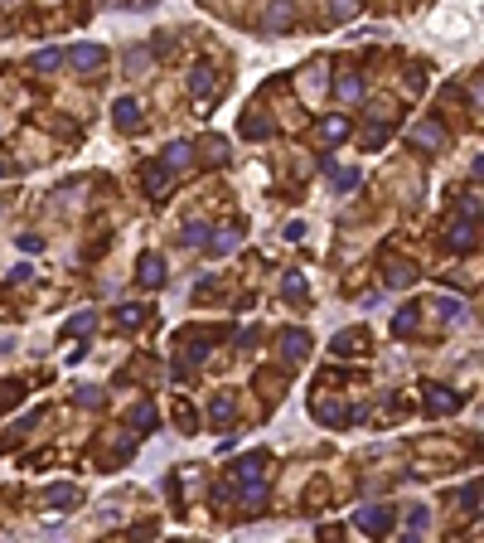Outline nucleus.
Returning a JSON list of instances; mask_svg holds the SVG:
<instances>
[{"instance_id":"obj_7","label":"nucleus","mask_w":484,"mask_h":543,"mask_svg":"<svg viewBox=\"0 0 484 543\" xmlns=\"http://www.w3.org/2000/svg\"><path fill=\"white\" fill-rule=\"evenodd\" d=\"M136 281H141V286H160V281H165V257L145 252V257H141V267H136Z\"/></svg>"},{"instance_id":"obj_25","label":"nucleus","mask_w":484,"mask_h":543,"mask_svg":"<svg viewBox=\"0 0 484 543\" xmlns=\"http://www.w3.org/2000/svg\"><path fill=\"white\" fill-rule=\"evenodd\" d=\"M431 306H436V311H441V316H446V321H451V326H460V321H465V316H470V311H465V301H431Z\"/></svg>"},{"instance_id":"obj_19","label":"nucleus","mask_w":484,"mask_h":543,"mask_svg":"<svg viewBox=\"0 0 484 543\" xmlns=\"http://www.w3.org/2000/svg\"><path fill=\"white\" fill-rule=\"evenodd\" d=\"M451 247H456V252H470V247H475V214L451 228Z\"/></svg>"},{"instance_id":"obj_44","label":"nucleus","mask_w":484,"mask_h":543,"mask_svg":"<svg viewBox=\"0 0 484 543\" xmlns=\"http://www.w3.org/2000/svg\"><path fill=\"white\" fill-rule=\"evenodd\" d=\"M5 5H15V0H5Z\"/></svg>"},{"instance_id":"obj_22","label":"nucleus","mask_w":484,"mask_h":543,"mask_svg":"<svg viewBox=\"0 0 484 543\" xmlns=\"http://www.w3.org/2000/svg\"><path fill=\"white\" fill-rule=\"evenodd\" d=\"M334 92H339L344 102H363V78H358V73H344V78L334 82Z\"/></svg>"},{"instance_id":"obj_31","label":"nucleus","mask_w":484,"mask_h":543,"mask_svg":"<svg viewBox=\"0 0 484 543\" xmlns=\"http://www.w3.org/2000/svg\"><path fill=\"white\" fill-rule=\"evenodd\" d=\"M427 524H431V510H427V505H412V510H407V529H412V534H422Z\"/></svg>"},{"instance_id":"obj_37","label":"nucleus","mask_w":484,"mask_h":543,"mask_svg":"<svg viewBox=\"0 0 484 543\" xmlns=\"http://www.w3.org/2000/svg\"><path fill=\"white\" fill-rule=\"evenodd\" d=\"M387 127H392V122H383V117H378L373 127L363 131V146H368V151H373V146H383V136H387Z\"/></svg>"},{"instance_id":"obj_5","label":"nucleus","mask_w":484,"mask_h":543,"mask_svg":"<svg viewBox=\"0 0 484 543\" xmlns=\"http://www.w3.org/2000/svg\"><path fill=\"white\" fill-rule=\"evenodd\" d=\"M160 165L170 170V175L189 170V165H194V146H189V141H170V146H165V156H160Z\"/></svg>"},{"instance_id":"obj_33","label":"nucleus","mask_w":484,"mask_h":543,"mask_svg":"<svg viewBox=\"0 0 484 543\" xmlns=\"http://www.w3.org/2000/svg\"><path fill=\"white\" fill-rule=\"evenodd\" d=\"M300 87H305V92H320V87H324V63L305 68V73H300Z\"/></svg>"},{"instance_id":"obj_26","label":"nucleus","mask_w":484,"mask_h":543,"mask_svg":"<svg viewBox=\"0 0 484 543\" xmlns=\"http://www.w3.org/2000/svg\"><path fill=\"white\" fill-rule=\"evenodd\" d=\"M58 63H63V49H39L34 54V73H54Z\"/></svg>"},{"instance_id":"obj_40","label":"nucleus","mask_w":484,"mask_h":543,"mask_svg":"<svg viewBox=\"0 0 484 543\" xmlns=\"http://www.w3.org/2000/svg\"><path fill=\"white\" fill-rule=\"evenodd\" d=\"M407 87L422 92V87H427V68H407Z\"/></svg>"},{"instance_id":"obj_8","label":"nucleus","mask_w":484,"mask_h":543,"mask_svg":"<svg viewBox=\"0 0 484 543\" xmlns=\"http://www.w3.org/2000/svg\"><path fill=\"white\" fill-rule=\"evenodd\" d=\"M281 296L291 301V306H310V286H305L300 272H286V276H281Z\"/></svg>"},{"instance_id":"obj_14","label":"nucleus","mask_w":484,"mask_h":543,"mask_svg":"<svg viewBox=\"0 0 484 543\" xmlns=\"http://www.w3.org/2000/svg\"><path fill=\"white\" fill-rule=\"evenodd\" d=\"M150 321V306H121L116 311V330H141Z\"/></svg>"},{"instance_id":"obj_13","label":"nucleus","mask_w":484,"mask_h":543,"mask_svg":"<svg viewBox=\"0 0 484 543\" xmlns=\"http://www.w3.org/2000/svg\"><path fill=\"white\" fill-rule=\"evenodd\" d=\"M281 350H286V359H305L310 354V335L305 330H281Z\"/></svg>"},{"instance_id":"obj_32","label":"nucleus","mask_w":484,"mask_h":543,"mask_svg":"<svg viewBox=\"0 0 484 543\" xmlns=\"http://www.w3.org/2000/svg\"><path fill=\"white\" fill-rule=\"evenodd\" d=\"M175 417H180V427H185V432H194V427H199V407H189L185 398L175 403Z\"/></svg>"},{"instance_id":"obj_41","label":"nucleus","mask_w":484,"mask_h":543,"mask_svg":"<svg viewBox=\"0 0 484 543\" xmlns=\"http://www.w3.org/2000/svg\"><path fill=\"white\" fill-rule=\"evenodd\" d=\"M29 276H34V267H15V272H10V281H5V286H25Z\"/></svg>"},{"instance_id":"obj_36","label":"nucleus","mask_w":484,"mask_h":543,"mask_svg":"<svg viewBox=\"0 0 484 543\" xmlns=\"http://www.w3.org/2000/svg\"><path fill=\"white\" fill-rule=\"evenodd\" d=\"M73 398H78L82 407H102V403H107V393H102V388H92V383H87V388H78Z\"/></svg>"},{"instance_id":"obj_42","label":"nucleus","mask_w":484,"mask_h":543,"mask_svg":"<svg viewBox=\"0 0 484 543\" xmlns=\"http://www.w3.org/2000/svg\"><path fill=\"white\" fill-rule=\"evenodd\" d=\"M209 156H214V161H223V156H228V146H223L218 136H209Z\"/></svg>"},{"instance_id":"obj_17","label":"nucleus","mask_w":484,"mask_h":543,"mask_svg":"<svg viewBox=\"0 0 484 543\" xmlns=\"http://www.w3.org/2000/svg\"><path fill=\"white\" fill-rule=\"evenodd\" d=\"M417 321H422V306H402V311L392 316V335H397V340H407V335L417 330Z\"/></svg>"},{"instance_id":"obj_43","label":"nucleus","mask_w":484,"mask_h":543,"mask_svg":"<svg viewBox=\"0 0 484 543\" xmlns=\"http://www.w3.org/2000/svg\"><path fill=\"white\" fill-rule=\"evenodd\" d=\"M0 175H15V161H0Z\"/></svg>"},{"instance_id":"obj_3","label":"nucleus","mask_w":484,"mask_h":543,"mask_svg":"<svg viewBox=\"0 0 484 543\" xmlns=\"http://www.w3.org/2000/svg\"><path fill=\"white\" fill-rule=\"evenodd\" d=\"M315 417H320V422H329V427H349V422H358V417H363V407H344V403L320 398V403H315Z\"/></svg>"},{"instance_id":"obj_11","label":"nucleus","mask_w":484,"mask_h":543,"mask_svg":"<svg viewBox=\"0 0 484 543\" xmlns=\"http://www.w3.org/2000/svg\"><path fill=\"white\" fill-rule=\"evenodd\" d=\"M214 87H218V73L209 63H199V68L189 73V92H194V97H214Z\"/></svg>"},{"instance_id":"obj_2","label":"nucleus","mask_w":484,"mask_h":543,"mask_svg":"<svg viewBox=\"0 0 484 543\" xmlns=\"http://www.w3.org/2000/svg\"><path fill=\"white\" fill-rule=\"evenodd\" d=\"M392 519H397V515H392V505H363V510L353 515V524H358L363 534H387Z\"/></svg>"},{"instance_id":"obj_23","label":"nucleus","mask_w":484,"mask_h":543,"mask_svg":"<svg viewBox=\"0 0 484 543\" xmlns=\"http://www.w3.org/2000/svg\"><path fill=\"white\" fill-rule=\"evenodd\" d=\"M165 185H170V170H165V165H150V170H145V194H150V199H165Z\"/></svg>"},{"instance_id":"obj_15","label":"nucleus","mask_w":484,"mask_h":543,"mask_svg":"<svg viewBox=\"0 0 484 543\" xmlns=\"http://www.w3.org/2000/svg\"><path fill=\"white\" fill-rule=\"evenodd\" d=\"M329 350H334V354H363V350H368V345H363V330H339Z\"/></svg>"},{"instance_id":"obj_4","label":"nucleus","mask_w":484,"mask_h":543,"mask_svg":"<svg viewBox=\"0 0 484 543\" xmlns=\"http://www.w3.org/2000/svg\"><path fill=\"white\" fill-rule=\"evenodd\" d=\"M291 20H296V0H271L267 5V34H286L291 29Z\"/></svg>"},{"instance_id":"obj_10","label":"nucleus","mask_w":484,"mask_h":543,"mask_svg":"<svg viewBox=\"0 0 484 543\" xmlns=\"http://www.w3.org/2000/svg\"><path fill=\"white\" fill-rule=\"evenodd\" d=\"M412 141H417L422 151H441V146H446V127H441V122H422V127L412 131Z\"/></svg>"},{"instance_id":"obj_34","label":"nucleus","mask_w":484,"mask_h":543,"mask_svg":"<svg viewBox=\"0 0 484 543\" xmlns=\"http://www.w3.org/2000/svg\"><path fill=\"white\" fill-rule=\"evenodd\" d=\"M92 326H97V316H92V311H82V316H73V321L63 326V335H87Z\"/></svg>"},{"instance_id":"obj_27","label":"nucleus","mask_w":484,"mask_h":543,"mask_svg":"<svg viewBox=\"0 0 484 543\" xmlns=\"http://www.w3.org/2000/svg\"><path fill=\"white\" fill-rule=\"evenodd\" d=\"M339 136H349V117H329V122H320V141H339Z\"/></svg>"},{"instance_id":"obj_35","label":"nucleus","mask_w":484,"mask_h":543,"mask_svg":"<svg viewBox=\"0 0 484 543\" xmlns=\"http://www.w3.org/2000/svg\"><path fill=\"white\" fill-rule=\"evenodd\" d=\"M329 175H334V190L339 194H349L353 185H358V170H334V165H329Z\"/></svg>"},{"instance_id":"obj_24","label":"nucleus","mask_w":484,"mask_h":543,"mask_svg":"<svg viewBox=\"0 0 484 543\" xmlns=\"http://www.w3.org/2000/svg\"><path fill=\"white\" fill-rule=\"evenodd\" d=\"M44 500H49L54 510H68V505H78V485H54Z\"/></svg>"},{"instance_id":"obj_39","label":"nucleus","mask_w":484,"mask_h":543,"mask_svg":"<svg viewBox=\"0 0 484 543\" xmlns=\"http://www.w3.org/2000/svg\"><path fill=\"white\" fill-rule=\"evenodd\" d=\"M271 127L267 122H262V117H247V122H242V136H252V141H257V136H267Z\"/></svg>"},{"instance_id":"obj_6","label":"nucleus","mask_w":484,"mask_h":543,"mask_svg":"<svg viewBox=\"0 0 484 543\" xmlns=\"http://www.w3.org/2000/svg\"><path fill=\"white\" fill-rule=\"evenodd\" d=\"M427 407H431V412H456L460 393H456V388H441V383H427Z\"/></svg>"},{"instance_id":"obj_20","label":"nucleus","mask_w":484,"mask_h":543,"mask_svg":"<svg viewBox=\"0 0 484 543\" xmlns=\"http://www.w3.org/2000/svg\"><path fill=\"white\" fill-rule=\"evenodd\" d=\"M242 243V228L233 223V228H218V233H209V247L214 252H233V247Z\"/></svg>"},{"instance_id":"obj_12","label":"nucleus","mask_w":484,"mask_h":543,"mask_svg":"<svg viewBox=\"0 0 484 543\" xmlns=\"http://www.w3.org/2000/svg\"><path fill=\"white\" fill-rule=\"evenodd\" d=\"M267 461H271L267 451H247V456L238 461V480H242V485H247V480H262V471H267Z\"/></svg>"},{"instance_id":"obj_16","label":"nucleus","mask_w":484,"mask_h":543,"mask_svg":"<svg viewBox=\"0 0 484 543\" xmlns=\"http://www.w3.org/2000/svg\"><path fill=\"white\" fill-rule=\"evenodd\" d=\"M383 281H387V286H412V281H417V267H412V262H387V267H383Z\"/></svg>"},{"instance_id":"obj_18","label":"nucleus","mask_w":484,"mask_h":543,"mask_svg":"<svg viewBox=\"0 0 484 543\" xmlns=\"http://www.w3.org/2000/svg\"><path fill=\"white\" fill-rule=\"evenodd\" d=\"M209 417H214V427H233V417H238L233 398H228V393H218V398H214V407H209Z\"/></svg>"},{"instance_id":"obj_21","label":"nucleus","mask_w":484,"mask_h":543,"mask_svg":"<svg viewBox=\"0 0 484 543\" xmlns=\"http://www.w3.org/2000/svg\"><path fill=\"white\" fill-rule=\"evenodd\" d=\"M160 417H155V403H136L131 407V432H150Z\"/></svg>"},{"instance_id":"obj_1","label":"nucleus","mask_w":484,"mask_h":543,"mask_svg":"<svg viewBox=\"0 0 484 543\" xmlns=\"http://www.w3.org/2000/svg\"><path fill=\"white\" fill-rule=\"evenodd\" d=\"M63 58H68L78 73H87V78H97V73L107 68V49H102V44H73Z\"/></svg>"},{"instance_id":"obj_28","label":"nucleus","mask_w":484,"mask_h":543,"mask_svg":"<svg viewBox=\"0 0 484 543\" xmlns=\"http://www.w3.org/2000/svg\"><path fill=\"white\" fill-rule=\"evenodd\" d=\"M180 243H185V247H204V243H209V228H204V223H185Z\"/></svg>"},{"instance_id":"obj_9","label":"nucleus","mask_w":484,"mask_h":543,"mask_svg":"<svg viewBox=\"0 0 484 543\" xmlns=\"http://www.w3.org/2000/svg\"><path fill=\"white\" fill-rule=\"evenodd\" d=\"M111 117H116V127H121V131H136V127H141V102H136V97H116Z\"/></svg>"},{"instance_id":"obj_38","label":"nucleus","mask_w":484,"mask_h":543,"mask_svg":"<svg viewBox=\"0 0 484 543\" xmlns=\"http://www.w3.org/2000/svg\"><path fill=\"white\" fill-rule=\"evenodd\" d=\"M145 63H150V54H145V49H131V54H126V73H131V78H141V73H145Z\"/></svg>"},{"instance_id":"obj_29","label":"nucleus","mask_w":484,"mask_h":543,"mask_svg":"<svg viewBox=\"0 0 484 543\" xmlns=\"http://www.w3.org/2000/svg\"><path fill=\"white\" fill-rule=\"evenodd\" d=\"M358 10H363V0H329V15L334 20H353Z\"/></svg>"},{"instance_id":"obj_30","label":"nucleus","mask_w":484,"mask_h":543,"mask_svg":"<svg viewBox=\"0 0 484 543\" xmlns=\"http://www.w3.org/2000/svg\"><path fill=\"white\" fill-rule=\"evenodd\" d=\"M20 398H25V383H20V379L5 383V388H0V412H10V407L20 403Z\"/></svg>"}]
</instances>
